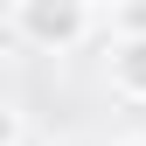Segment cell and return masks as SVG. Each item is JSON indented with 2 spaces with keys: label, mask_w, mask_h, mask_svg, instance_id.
I'll return each mask as SVG.
<instances>
[{
  "label": "cell",
  "mask_w": 146,
  "mask_h": 146,
  "mask_svg": "<svg viewBox=\"0 0 146 146\" xmlns=\"http://www.w3.org/2000/svg\"><path fill=\"white\" fill-rule=\"evenodd\" d=\"M7 21H14V35H21L28 49L63 56V49L90 42V28H98V0H7Z\"/></svg>",
  "instance_id": "obj_1"
},
{
  "label": "cell",
  "mask_w": 146,
  "mask_h": 146,
  "mask_svg": "<svg viewBox=\"0 0 146 146\" xmlns=\"http://www.w3.org/2000/svg\"><path fill=\"white\" fill-rule=\"evenodd\" d=\"M111 90L132 98V104H146V35H118V49H111Z\"/></svg>",
  "instance_id": "obj_2"
},
{
  "label": "cell",
  "mask_w": 146,
  "mask_h": 146,
  "mask_svg": "<svg viewBox=\"0 0 146 146\" xmlns=\"http://www.w3.org/2000/svg\"><path fill=\"white\" fill-rule=\"evenodd\" d=\"M111 28L118 35H146V0H118V7H111Z\"/></svg>",
  "instance_id": "obj_3"
},
{
  "label": "cell",
  "mask_w": 146,
  "mask_h": 146,
  "mask_svg": "<svg viewBox=\"0 0 146 146\" xmlns=\"http://www.w3.org/2000/svg\"><path fill=\"white\" fill-rule=\"evenodd\" d=\"M0 146H21V111L0 98Z\"/></svg>",
  "instance_id": "obj_4"
},
{
  "label": "cell",
  "mask_w": 146,
  "mask_h": 146,
  "mask_svg": "<svg viewBox=\"0 0 146 146\" xmlns=\"http://www.w3.org/2000/svg\"><path fill=\"white\" fill-rule=\"evenodd\" d=\"M118 146H146V139H118Z\"/></svg>",
  "instance_id": "obj_5"
},
{
  "label": "cell",
  "mask_w": 146,
  "mask_h": 146,
  "mask_svg": "<svg viewBox=\"0 0 146 146\" xmlns=\"http://www.w3.org/2000/svg\"><path fill=\"white\" fill-rule=\"evenodd\" d=\"M0 63H7V56H0Z\"/></svg>",
  "instance_id": "obj_6"
}]
</instances>
